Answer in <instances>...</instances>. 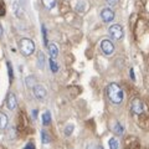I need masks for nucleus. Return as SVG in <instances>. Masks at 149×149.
<instances>
[{"mask_svg":"<svg viewBox=\"0 0 149 149\" xmlns=\"http://www.w3.org/2000/svg\"><path fill=\"white\" fill-rule=\"evenodd\" d=\"M101 49H102V51H103V54L112 55L113 51H114V45L111 40L104 39V40H102V42H101Z\"/></svg>","mask_w":149,"mask_h":149,"instance_id":"obj_5","label":"nucleus"},{"mask_svg":"<svg viewBox=\"0 0 149 149\" xmlns=\"http://www.w3.org/2000/svg\"><path fill=\"white\" fill-rule=\"evenodd\" d=\"M6 66H8V72H9V80H10V83L14 80V72H13V66H11V62L8 61L6 62Z\"/></svg>","mask_w":149,"mask_h":149,"instance_id":"obj_17","label":"nucleus"},{"mask_svg":"<svg viewBox=\"0 0 149 149\" xmlns=\"http://www.w3.org/2000/svg\"><path fill=\"white\" fill-rule=\"evenodd\" d=\"M101 17H102V20L103 21L109 22V21H112L114 19V11L112 10V9H109V8H106V9H103V10L101 11Z\"/></svg>","mask_w":149,"mask_h":149,"instance_id":"obj_8","label":"nucleus"},{"mask_svg":"<svg viewBox=\"0 0 149 149\" xmlns=\"http://www.w3.org/2000/svg\"><path fill=\"white\" fill-rule=\"evenodd\" d=\"M49 54L51 56V58H56L57 57V55H58V49H57V46H56L55 44H50L49 45Z\"/></svg>","mask_w":149,"mask_h":149,"instance_id":"obj_10","label":"nucleus"},{"mask_svg":"<svg viewBox=\"0 0 149 149\" xmlns=\"http://www.w3.org/2000/svg\"><path fill=\"white\" fill-rule=\"evenodd\" d=\"M108 144H109V149H118V141L116 138H111Z\"/></svg>","mask_w":149,"mask_h":149,"instance_id":"obj_18","label":"nucleus"},{"mask_svg":"<svg viewBox=\"0 0 149 149\" xmlns=\"http://www.w3.org/2000/svg\"><path fill=\"white\" fill-rule=\"evenodd\" d=\"M107 4L111 6H113V5H117V3H118V0H106Z\"/></svg>","mask_w":149,"mask_h":149,"instance_id":"obj_22","label":"nucleus"},{"mask_svg":"<svg viewBox=\"0 0 149 149\" xmlns=\"http://www.w3.org/2000/svg\"><path fill=\"white\" fill-rule=\"evenodd\" d=\"M25 149H35V147H34V143H27L26 144V147H25Z\"/></svg>","mask_w":149,"mask_h":149,"instance_id":"obj_23","label":"nucleus"},{"mask_svg":"<svg viewBox=\"0 0 149 149\" xmlns=\"http://www.w3.org/2000/svg\"><path fill=\"white\" fill-rule=\"evenodd\" d=\"M41 29H42V37H44V45L47 46V30H46V26L42 25L41 26Z\"/></svg>","mask_w":149,"mask_h":149,"instance_id":"obj_20","label":"nucleus"},{"mask_svg":"<svg viewBox=\"0 0 149 149\" xmlns=\"http://www.w3.org/2000/svg\"><path fill=\"white\" fill-rule=\"evenodd\" d=\"M88 8H90V5H88L87 0H74V10L77 13H86Z\"/></svg>","mask_w":149,"mask_h":149,"instance_id":"obj_7","label":"nucleus"},{"mask_svg":"<svg viewBox=\"0 0 149 149\" xmlns=\"http://www.w3.org/2000/svg\"><path fill=\"white\" fill-rule=\"evenodd\" d=\"M72 132H73V125L72 124H68L66 128H65V130H63V133H65V136H71L72 134Z\"/></svg>","mask_w":149,"mask_h":149,"instance_id":"obj_21","label":"nucleus"},{"mask_svg":"<svg viewBox=\"0 0 149 149\" xmlns=\"http://www.w3.org/2000/svg\"><path fill=\"white\" fill-rule=\"evenodd\" d=\"M130 78L134 81L136 80V77H134V72H133V68H130Z\"/></svg>","mask_w":149,"mask_h":149,"instance_id":"obj_24","label":"nucleus"},{"mask_svg":"<svg viewBox=\"0 0 149 149\" xmlns=\"http://www.w3.org/2000/svg\"><path fill=\"white\" fill-rule=\"evenodd\" d=\"M32 93L37 100H44L46 97V88L42 85H35L32 87Z\"/></svg>","mask_w":149,"mask_h":149,"instance_id":"obj_6","label":"nucleus"},{"mask_svg":"<svg viewBox=\"0 0 149 149\" xmlns=\"http://www.w3.org/2000/svg\"><path fill=\"white\" fill-rule=\"evenodd\" d=\"M97 149H103V147H97Z\"/></svg>","mask_w":149,"mask_h":149,"instance_id":"obj_27","label":"nucleus"},{"mask_svg":"<svg viewBox=\"0 0 149 149\" xmlns=\"http://www.w3.org/2000/svg\"><path fill=\"white\" fill-rule=\"evenodd\" d=\"M44 65H45V55L40 51V52L37 54V66L40 68H44Z\"/></svg>","mask_w":149,"mask_h":149,"instance_id":"obj_12","label":"nucleus"},{"mask_svg":"<svg viewBox=\"0 0 149 149\" xmlns=\"http://www.w3.org/2000/svg\"><path fill=\"white\" fill-rule=\"evenodd\" d=\"M3 36V27H1V25H0V37Z\"/></svg>","mask_w":149,"mask_h":149,"instance_id":"obj_26","label":"nucleus"},{"mask_svg":"<svg viewBox=\"0 0 149 149\" xmlns=\"http://www.w3.org/2000/svg\"><path fill=\"white\" fill-rule=\"evenodd\" d=\"M16 104H17V100H16V96L14 95L13 92H10L8 95V98H6V107L10 111H14L16 108Z\"/></svg>","mask_w":149,"mask_h":149,"instance_id":"obj_9","label":"nucleus"},{"mask_svg":"<svg viewBox=\"0 0 149 149\" xmlns=\"http://www.w3.org/2000/svg\"><path fill=\"white\" fill-rule=\"evenodd\" d=\"M49 63H50V67H51V71H52V72H57L58 71V65L56 63V61L54 58H50Z\"/></svg>","mask_w":149,"mask_h":149,"instance_id":"obj_16","label":"nucleus"},{"mask_svg":"<svg viewBox=\"0 0 149 149\" xmlns=\"http://www.w3.org/2000/svg\"><path fill=\"white\" fill-rule=\"evenodd\" d=\"M8 125V116L0 112V129H5Z\"/></svg>","mask_w":149,"mask_h":149,"instance_id":"obj_11","label":"nucleus"},{"mask_svg":"<svg viewBox=\"0 0 149 149\" xmlns=\"http://www.w3.org/2000/svg\"><path fill=\"white\" fill-rule=\"evenodd\" d=\"M107 96H108L109 101L114 104H119L122 103V101L124 98V93L122 91L117 83H109L107 87Z\"/></svg>","mask_w":149,"mask_h":149,"instance_id":"obj_1","label":"nucleus"},{"mask_svg":"<svg viewBox=\"0 0 149 149\" xmlns=\"http://www.w3.org/2000/svg\"><path fill=\"white\" fill-rule=\"evenodd\" d=\"M42 3L47 10H52L56 6V0H42Z\"/></svg>","mask_w":149,"mask_h":149,"instance_id":"obj_13","label":"nucleus"},{"mask_svg":"<svg viewBox=\"0 0 149 149\" xmlns=\"http://www.w3.org/2000/svg\"><path fill=\"white\" fill-rule=\"evenodd\" d=\"M113 130H114V133H116V134H118V136H122L123 132H124V128L122 127V124L117 122V123L114 124V128H113Z\"/></svg>","mask_w":149,"mask_h":149,"instance_id":"obj_15","label":"nucleus"},{"mask_svg":"<svg viewBox=\"0 0 149 149\" xmlns=\"http://www.w3.org/2000/svg\"><path fill=\"white\" fill-rule=\"evenodd\" d=\"M32 116H34V118H36V116H37V111L36 109L32 111Z\"/></svg>","mask_w":149,"mask_h":149,"instance_id":"obj_25","label":"nucleus"},{"mask_svg":"<svg viewBox=\"0 0 149 149\" xmlns=\"http://www.w3.org/2000/svg\"><path fill=\"white\" fill-rule=\"evenodd\" d=\"M130 109L134 114H142L144 112V104L139 98H134L130 103Z\"/></svg>","mask_w":149,"mask_h":149,"instance_id":"obj_4","label":"nucleus"},{"mask_svg":"<svg viewBox=\"0 0 149 149\" xmlns=\"http://www.w3.org/2000/svg\"><path fill=\"white\" fill-rule=\"evenodd\" d=\"M50 122H51V113L49 111H46L45 113L42 114V124L47 125V124H50Z\"/></svg>","mask_w":149,"mask_h":149,"instance_id":"obj_14","label":"nucleus"},{"mask_svg":"<svg viewBox=\"0 0 149 149\" xmlns=\"http://www.w3.org/2000/svg\"><path fill=\"white\" fill-rule=\"evenodd\" d=\"M41 139H42V143L44 144L50 143V136L46 133V130H42V132H41Z\"/></svg>","mask_w":149,"mask_h":149,"instance_id":"obj_19","label":"nucleus"},{"mask_svg":"<svg viewBox=\"0 0 149 149\" xmlns=\"http://www.w3.org/2000/svg\"><path fill=\"white\" fill-rule=\"evenodd\" d=\"M19 47H20L21 54L24 56H30L34 54V51H35V44L31 39L24 37V39H21L20 42H19Z\"/></svg>","mask_w":149,"mask_h":149,"instance_id":"obj_2","label":"nucleus"},{"mask_svg":"<svg viewBox=\"0 0 149 149\" xmlns=\"http://www.w3.org/2000/svg\"><path fill=\"white\" fill-rule=\"evenodd\" d=\"M108 32L114 40H120L123 37V29L119 24H114V25L109 26Z\"/></svg>","mask_w":149,"mask_h":149,"instance_id":"obj_3","label":"nucleus"}]
</instances>
